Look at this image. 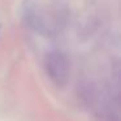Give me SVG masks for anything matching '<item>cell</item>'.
Masks as SVG:
<instances>
[{
    "mask_svg": "<svg viewBox=\"0 0 121 121\" xmlns=\"http://www.w3.org/2000/svg\"><path fill=\"white\" fill-rule=\"evenodd\" d=\"M47 73L56 85H63L66 82L69 72V64L66 59L60 53H52L47 59Z\"/></svg>",
    "mask_w": 121,
    "mask_h": 121,
    "instance_id": "1",
    "label": "cell"
}]
</instances>
